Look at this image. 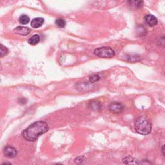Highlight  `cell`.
Here are the masks:
<instances>
[{
	"label": "cell",
	"instance_id": "5b68a950",
	"mask_svg": "<svg viewBox=\"0 0 165 165\" xmlns=\"http://www.w3.org/2000/svg\"><path fill=\"white\" fill-rule=\"evenodd\" d=\"M3 152L5 156L9 158H14L17 156V153L15 148L12 146H6L4 148Z\"/></svg>",
	"mask_w": 165,
	"mask_h": 165
},
{
	"label": "cell",
	"instance_id": "8fae6325",
	"mask_svg": "<svg viewBox=\"0 0 165 165\" xmlns=\"http://www.w3.org/2000/svg\"><path fill=\"white\" fill-rule=\"evenodd\" d=\"M123 162L125 164H139L140 162H139L138 159H136L135 158H133L132 157H126L125 158H123Z\"/></svg>",
	"mask_w": 165,
	"mask_h": 165
},
{
	"label": "cell",
	"instance_id": "9a60e30c",
	"mask_svg": "<svg viewBox=\"0 0 165 165\" xmlns=\"http://www.w3.org/2000/svg\"><path fill=\"white\" fill-rule=\"evenodd\" d=\"M55 23L58 27H60V28H63V27H65V25H66L65 20L63 19H61V18L57 19L56 20Z\"/></svg>",
	"mask_w": 165,
	"mask_h": 165
},
{
	"label": "cell",
	"instance_id": "5bb4252c",
	"mask_svg": "<svg viewBox=\"0 0 165 165\" xmlns=\"http://www.w3.org/2000/svg\"><path fill=\"white\" fill-rule=\"evenodd\" d=\"M9 53V50L7 47H5L4 45L0 44V58L7 56Z\"/></svg>",
	"mask_w": 165,
	"mask_h": 165
},
{
	"label": "cell",
	"instance_id": "6da1fadb",
	"mask_svg": "<svg viewBox=\"0 0 165 165\" xmlns=\"http://www.w3.org/2000/svg\"><path fill=\"white\" fill-rule=\"evenodd\" d=\"M48 129V125L45 121H37L25 129L23 131L22 135L26 140L35 141L40 135L46 133Z\"/></svg>",
	"mask_w": 165,
	"mask_h": 165
},
{
	"label": "cell",
	"instance_id": "8992f818",
	"mask_svg": "<svg viewBox=\"0 0 165 165\" xmlns=\"http://www.w3.org/2000/svg\"><path fill=\"white\" fill-rule=\"evenodd\" d=\"M144 21H145L146 25L150 26V27H154V26L157 25V23H158L157 18L151 14L146 15L144 17Z\"/></svg>",
	"mask_w": 165,
	"mask_h": 165
},
{
	"label": "cell",
	"instance_id": "ba28073f",
	"mask_svg": "<svg viewBox=\"0 0 165 165\" xmlns=\"http://www.w3.org/2000/svg\"><path fill=\"white\" fill-rule=\"evenodd\" d=\"M88 108L94 111H99L101 110L102 105L100 102L94 100L88 103Z\"/></svg>",
	"mask_w": 165,
	"mask_h": 165
},
{
	"label": "cell",
	"instance_id": "52a82bcc",
	"mask_svg": "<svg viewBox=\"0 0 165 165\" xmlns=\"http://www.w3.org/2000/svg\"><path fill=\"white\" fill-rule=\"evenodd\" d=\"M14 32L17 34L21 36H27L29 34L30 32V29L27 27H17L14 30Z\"/></svg>",
	"mask_w": 165,
	"mask_h": 165
},
{
	"label": "cell",
	"instance_id": "30bf717a",
	"mask_svg": "<svg viewBox=\"0 0 165 165\" xmlns=\"http://www.w3.org/2000/svg\"><path fill=\"white\" fill-rule=\"evenodd\" d=\"M129 5L133 8H140L143 5V0H128Z\"/></svg>",
	"mask_w": 165,
	"mask_h": 165
},
{
	"label": "cell",
	"instance_id": "277c9868",
	"mask_svg": "<svg viewBox=\"0 0 165 165\" xmlns=\"http://www.w3.org/2000/svg\"><path fill=\"white\" fill-rule=\"evenodd\" d=\"M109 110L113 113H120L123 111L124 107L123 105L118 102L112 103L108 107Z\"/></svg>",
	"mask_w": 165,
	"mask_h": 165
},
{
	"label": "cell",
	"instance_id": "4fadbf2b",
	"mask_svg": "<svg viewBox=\"0 0 165 165\" xmlns=\"http://www.w3.org/2000/svg\"><path fill=\"white\" fill-rule=\"evenodd\" d=\"M19 21L21 24L27 25L30 21V18L27 15H22L20 16Z\"/></svg>",
	"mask_w": 165,
	"mask_h": 165
},
{
	"label": "cell",
	"instance_id": "2e32d148",
	"mask_svg": "<svg viewBox=\"0 0 165 165\" xmlns=\"http://www.w3.org/2000/svg\"><path fill=\"white\" fill-rule=\"evenodd\" d=\"M99 79H100V77H99V75L95 74V75H93V76L90 77L89 81L90 82H92V83H94V82H95L99 81Z\"/></svg>",
	"mask_w": 165,
	"mask_h": 165
},
{
	"label": "cell",
	"instance_id": "3957f363",
	"mask_svg": "<svg viewBox=\"0 0 165 165\" xmlns=\"http://www.w3.org/2000/svg\"><path fill=\"white\" fill-rule=\"evenodd\" d=\"M94 54L99 58H111L115 56V52L109 46H102V47L95 49Z\"/></svg>",
	"mask_w": 165,
	"mask_h": 165
},
{
	"label": "cell",
	"instance_id": "7c38bea8",
	"mask_svg": "<svg viewBox=\"0 0 165 165\" xmlns=\"http://www.w3.org/2000/svg\"><path fill=\"white\" fill-rule=\"evenodd\" d=\"M40 36L38 34H35L29 38V40H28V43L32 45H36L40 42Z\"/></svg>",
	"mask_w": 165,
	"mask_h": 165
},
{
	"label": "cell",
	"instance_id": "e0dca14e",
	"mask_svg": "<svg viewBox=\"0 0 165 165\" xmlns=\"http://www.w3.org/2000/svg\"><path fill=\"white\" fill-rule=\"evenodd\" d=\"M84 161H85V159L84 157H78L77 158H76L75 159V162H76V163H84Z\"/></svg>",
	"mask_w": 165,
	"mask_h": 165
},
{
	"label": "cell",
	"instance_id": "ac0fdd59",
	"mask_svg": "<svg viewBox=\"0 0 165 165\" xmlns=\"http://www.w3.org/2000/svg\"><path fill=\"white\" fill-rule=\"evenodd\" d=\"M21 100V101L19 103H21V104L22 103H23V104H25V103H26V102H27V101H26L25 99H24V98H21V99H19Z\"/></svg>",
	"mask_w": 165,
	"mask_h": 165
},
{
	"label": "cell",
	"instance_id": "7a4b0ae2",
	"mask_svg": "<svg viewBox=\"0 0 165 165\" xmlns=\"http://www.w3.org/2000/svg\"><path fill=\"white\" fill-rule=\"evenodd\" d=\"M134 126L137 131L141 135H147L151 132L152 125L148 120L144 117H138L134 122Z\"/></svg>",
	"mask_w": 165,
	"mask_h": 165
},
{
	"label": "cell",
	"instance_id": "d6986e66",
	"mask_svg": "<svg viewBox=\"0 0 165 165\" xmlns=\"http://www.w3.org/2000/svg\"><path fill=\"white\" fill-rule=\"evenodd\" d=\"M162 154H163V156H164V146H162Z\"/></svg>",
	"mask_w": 165,
	"mask_h": 165
},
{
	"label": "cell",
	"instance_id": "9c48e42d",
	"mask_svg": "<svg viewBox=\"0 0 165 165\" xmlns=\"http://www.w3.org/2000/svg\"><path fill=\"white\" fill-rule=\"evenodd\" d=\"M44 23V19L41 17H37L32 20L31 21V27L33 28H39L42 26Z\"/></svg>",
	"mask_w": 165,
	"mask_h": 165
}]
</instances>
